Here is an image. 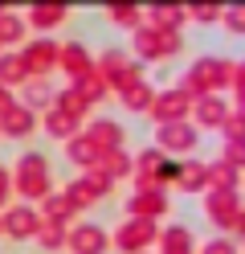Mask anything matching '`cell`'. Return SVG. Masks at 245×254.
Segmentation results:
<instances>
[{
    "label": "cell",
    "instance_id": "obj_38",
    "mask_svg": "<svg viewBox=\"0 0 245 254\" xmlns=\"http://www.w3.org/2000/svg\"><path fill=\"white\" fill-rule=\"evenodd\" d=\"M0 12H4V8H0Z\"/></svg>",
    "mask_w": 245,
    "mask_h": 254
},
{
    "label": "cell",
    "instance_id": "obj_14",
    "mask_svg": "<svg viewBox=\"0 0 245 254\" xmlns=\"http://www.w3.org/2000/svg\"><path fill=\"white\" fill-rule=\"evenodd\" d=\"M225 115H229L225 99H217V94H200V99H196V123L200 127H221Z\"/></svg>",
    "mask_w": 245,
    "mask_h": 254
},
{
    "label": "cell",
    "instance_id": "obj_12",
    "mask_svg": "<svg viewBox=\"0 0 245 254\" xmlns=\"http://www.w3.org/2000/svg\"><path fill=\"white\" fill-rule=\"evenodd\" d=\"M86 139H90L98 152H119V148H123V127H114V123H106V119H98V123H90Z\"/></svg>",
    "mask_w": 245,
    "mask_h": 254
},
{
    "label": "cell",
    "instance_id": "obj_10",
    "mask_svg": "<svg viewBox=\"0 0 245 254\" xmlns=\"http://www.w3.org/2000/svg\"><path fill=\"white\" fill-rule=\"evenodd\" d=\"M70 250L74 254H102L106 250V234L98 226H78V230H70Z\"/></svg>",
    "mask_w": 245,
    "mask_h": 254
},
{
    "label": "cell",
    "instance_id": "obj_11",
    "mask_svg": "<svg viewBox=\"0 0 245 254\" xmlns=\"http://www.w3.org/2000/svg\"><path fill=\"white\" fill-rule=\"evenodd\" d=\"M168 209V197L163 193H155V189H143V193H135L127 201V213H135V217H143V221H151L155 213H163Z\"/></svg>",
    "mask_w": 245,
    "mask_h": 254
},
{
    "label": "cell",
    "instance_id": "obj_7",
    "mask_svg": "<svg viewBox=\"0 0 245 254\" xmlns=\"http://www.w3.org/2000/svg\"><path fill=\"white\" fill-rule=\"evenodd\" d=\"M188 107H192V99L184 90H168V94H159V99L151 103V115L159 119V123H180L188 115Z\"/></svg>",
    "mask_w": 245,
    "mask_h": 254
},
{
    "label": "cell",
    "instance_id": "obj_13",
    "mask_svg": "<svg viewBox=\"0 0 245 254\" xmlns=\"http://www.w3.org/2000/svg\"><path fill=\"white\" fill-rule=\"evenodd\" d=\"M57 66H65V70H70L74 78H86L94 66H90V54H86V45H61V50H57Z\"/></svg>",
    "mask_w": 245,
    "mask_h": 254
},
{
    "label": "cell",
    "instance_id": "obj_18",
    "mask_svg": "<svg viewBox=\"0 0 245 254\" xmlns=\"http://www.w3.org/2000/svg\"><path fill=\"white\" fill-rule=\"evenodd\" d=\"M25 62H21V54H0V86H16V82H25Z\"/></svg>",
    "mask_w": 245,
    "mask_h": 254
},
{
    "label": "cell",
    "instance_id": "obj_5",
    "mask_svg": "<svg viewBox=\"0 0 245 254\" xmlns=\"http://www.w3.org/2000/svg\"><path fill=\"white\" fill-rule=\"evenodd\" d=\"M208 217L217 230H237V217H241L237 193H208Z\"/></svg>",
    "mask_w": 245,
    "mask_h": 254
},
{
    "label": "cell",
    "instance_id": "obj_3",
    "mask_svg": "<svg viewBox=\"0 0 245 254\" xmlns=\"http://www.w3.org/2000/svg\"><path fill=\"white\" fill-rule=\"evenodd\" d=\"M155 238V221H143V217H131V221H123L119 226V234H114V242H119V250H127V254H139L147 242Z\"/></svg>",
    "mask_w": 245,
    "mask_h": 254
},
{
    "label": "cell",
    "instance_id": "obj_9",
    "mask_svg": "<svg viewBox=\"0 0 245 254\" xmlns=\"http://www.w3.org/2000/svg\"><path fill=\"white\" fill-rule=\"evenodd\" d=\"M33 127H37V111H29V107H16V103H12L4 115H0V131H4V135H16V139H21V135L33 131Z\"/></svg>",
    "mask_w": 245,
    "mask_h": 254
},
{
    "label": "cell",
    "instance_id": "obj_27",
    "mask_svg": "<svg viewBox=\"0 0 245 254\" xmlns=\"http://www.w3.org/2000/svg\"><path fill=\"white\" fill-rule=\"evenodd\" d=\"M37 242L45 250H57L65 242V226H53V221H41V230H37Z\"/></svg>",
    "mask_w": 245,
    "mask_h": 254
},
{
    "label": "cell",
    "instance_id": "obj_8",
    "mask_svg": "<svg viewBox=\"0 0 245 254\" xmlns=\"http://www.w3.org/2000/svg\"><path fill=\"white\" fill-rule=\"evenodd\" d=\"M0 230L12 234V238H33L41 230V217L29 209V205H16V209H8L4 217H0Z\"/></svg>",
    "mask_w": 245,
    "mask_h": 254
},
{
    "label": "cell",
    "instance_id": "obj_6",
    "mask_svg": "<svg viewBox=\"0 0 245 254\" xmlns=\"http://www.w3.org/2000/svg\"><path fill=\"white\" fill-rule=\"evenodd\" d=\"M21 62H25V74H37V78H41L45 70L57 66V45H53V41H33V45H25Z\"/></svg>",
    "mask_w": 245,
    "mask_h": 254
},
{
    "label": "cell",
    "instance_id": "obj_28",
    "mask_svg": "<svg viewBox=\"0 0 245 254\" xmlns=\"http://www.w3.org/2000/svg\"><path fill=\"white\" fill-rule=\"evenodd\" d=\"M106 12L114 17V25H123V29H139V8H135V4H110Z\"/></svg>",
    "mask_w": 245,
    "mask_h": 254
},
{
    "label": "cell",
    "instance_id": "obj_2",
    "mask_svg": "<svg viewBox=\"0 0 245 254\" xmlns=\"http://www.w3.org/2000/svg\"><path fill=\"white\" fill-rule=\"evenodd\" d=\"M229 78H233V62H217V58H204V62H196V66L188 70V99H200V94L208 90H217L225 86Z\"/></svg>",
    "mask_w": 245,
    "mask_h": 254
},
{
    "label": "cell",
    "instance_id": "obj_35",
    "mask_svg": "<svg viewBox=\"0 0 245 254\" xmlns=\"http://www.w3.org/2000/svg\"><path fill=\"white\" fill-rule=\"evenodd\" d=\"M200 254H237V246L229 242V238H212V242H208Z\"/></svg>",
    "mask_w": 245,
    "mask_h": 254
},
{
    "label": "cell",
    "instance_id": "obj_23",
    "mask_svg": "<svg viewBox=\"0 0 245 254\" xmlns=\"http://www.w3.org/2000/svg\"><path fill=\"white\" fill-rule=\"evenodd\" d=\"M45 131L53 135V139H65V135L78 131V119H70L65 111H49V115H45Z\"/></svg>",
    "mask_w": 245,
    "mask_h": 254
},
{
    "label": "cell",
    "instance_id": "obj_19",
    "mask_svg": "<svg viewBox=\"0 0 245 254\" xmlns=\"http://www.w3.org/2000/svg\"><path fill=\"white\" fill-rule=\"evenodd\" d=\"M159 246H163V254H188L192 250V238H188L184 226H168L159 234Z\"/></svg>",
    "mask_w": 245,
    "mask_h": 254
},
{
    "label": "cell",
    "instance_id": "obj_33",
    "mask_svg": "<svg viewBox=\"0 0 245 254\" xmlns=\"http://www.w3.org/2000/svg\"><path fill=\"white\" fill-rule=\"evenodd\" d=\"M82 181H86V185L94 189V197H106V193H110V181H106V177H102V172H98V168H90V172H86V177H82Z\"/></svg>",
    "mask_w": 245,
    "mask_h": 254
},
{
    "label": "cell",
    "instance_id": "obj_22",
    "mask_svg": "<svg viewBox=\"0 0 245 254\" xmlns=\"http://www.w3.org/2000/svg\"><path fill=\"white\" fill-rule=\"evenodd\" d=\"M176 181H180V189H184V193H196V189H204V164L184 160V164L176 168Z\"/></svg>",
    "mask_w": 245,
    "mask_h": 254
},
{
    "label": "cell",
    "instance_id": "obj_4",
    "mask_svg": "<svg viewBox=\"0 0 245 254\" xmlns=\"http://www.w3.org/2000/svg\"><path fill=\"white\" fill-rule=\"evenodd\" d=\"M155 139H159L163 152H188V148L196 144V127H192L188 119H180V123H159Z\"/></svg>",
    "mask_w": 245,
    "mask_h": 254
},
{
    "label": "cell",
    "instance_id": "obj_25",
    "mask_svg": "<svg viewBox=\"0 0 245 254\" xmlns=\"http://www.w3.org/2000/svg\"><path fill=\"white\" fill-rule=\"evenodd\" d=\"M86 107H90V103H86V99L78 94V86H65V94H57V111H65L70 119H78V115H82Z\"/></svg>",
    "mask_w": 245,
    "mask_h": 254
},
{
    "label": "cell",
    "instance_id": "obj_26",
    "mask_svg": "<svg viewBox=\"0 0 245 254\" xmlns=\"http://www.w3.org/2000/svg\"><path fill=\"white\" fill-rule=\"evenodd\" d=\"M49 99H53V90L45 86V78H37V82L25 86V107H29V111H33V107H45Z\"/></svg>",
    "mask_w": 245,
    "mask_h": 254
},
{
    "label": "cell",
    "instance_id": "obj_17",
    "mask_svg": "<svg viewBox=\"0 0 245 254\" xmlns=\"http://www.w3.org/2000/svg\"><path fill=\"white\" fill-rule=\"evenodd\" d=\"M98 156H102V152H98L86 135H74V139H70V160H74L78 168H86V172L98 168Z\"/></svg>",
    "mask_w": 245,
    "mask_h": 254
},
{
    "label": "cell",
    "instance_id": "obj_1",
    "mask_svg": "<svg viewBox=\"0 0 245 254\" xmlns=\"http://www.w3.org/2000/svg\"><path fill=\"white\" fill-rule=\"evenodd\" d=\"M8 177H12V189L21 197H29V201H45L49 193H53V189H49V164L37 152H25L21 164H16V172H8Z\"/></svg>",
    "mask_w": 245,
    "mask_h": 254
},
{
    "label": "cell",
    "instance_id": "obj_21",
    "mask_svg": "<svg viewBox=\"0 0 245 254\" xmlns=\"http://www.w3.org/2000/svg\"><path fill=\"white\" fill-rule=\"evenodd\" d=\"M119 94H123V103L131 111H147L151 107V86L147 82H127V86H119Z\"/></svg>",
    "mask_w": 245,
    "mask_h": 254
},
{
    "label": "cell",
    "instance_id": "obj_15",
    "mask_svg": "<svg viewBox=\"0 0 245 254\" xmlns=\"http://www.w3.org/2000/svg\"><path fill=\"white\" fill-rule=\"evenodd\" d=\"M147 17H151V29H155V33H180V25H184V12L172 8V4L147 8Z\"/></svg>",
    "mask_w": 245,
    "mask_h": 254
},
{
    "label": "cell",
    "instance_id": "obj_20",
    "mask_svg": "<svg viewBox=\"0 0 245 254\" xmlns=\"http://www.w3.org/2000/svg\"><path fill=\"white\" fill-rule=\"evenodd\" d=\"M74 213V205H70V197L65 193H49L45 197V217L41 221H53V226H65V217Z\"/></svg>",
    "mask_w": 245,
    "mask_h": 254
},
{
    "label": "cell",
    "instance_id": "obj_37",
    "mask_svg": "<svg viewBox=\"0 0 245 254\" xmlns=\"http://www.w3.org/2000/svg\"><path fill=\"white\" fill-rule=\"evenodd\" d=\"M8 107H12V94H8L4 86H0V115H4V111H8Z\"/></svg>",
    "mask_w": 245,
    "mask_h": 254
},
{
    "label": "cell",
    "instance_id": "obj_34",
    "mask_svg": "<svg viewBox=\"0 0 245 254\" xmlns=\"http://www.w3.org/2000/svg\"><path fill=\"white\" fill-rule=\"evenodd\" d=\"M188 17H192V21H200V25H208V21H217V17H221V8H217V4H196V8H188Z\"/></svg>",
    "mask_w": 245,
    "mask_h": 254
},
{
    "label": "cell",
    "instance_id": "obj_29",
    "mask_svg": "<svg viewBox=\"0 0 245 254\" xmlns=\"http://www.w3.org/2000/svg\"><path fill=\"white\" fill-rule=\"evenodd\" d=\"M135 50H139L147 62H159V50H155V33H151V29H139V33H135Z\"/></svg>",
    "mask_w": 245,
    "mask_h": 254
},
{
    "label": "cell",
    "instance_id": "obj_24",
    "mask_svg": "<svg viewBox=\"0 0 245 254\" xmlns=\"http://www.w3.org/2000/svg\"><path fill=\"white\" fill-rule=\"evenodd\" d=\"M25 37V17H16V12H0V45H12Z\"/></svg>",
    "mask_w": 245,
    "mask_h": 254
},
{
    "label": "cell",
    "instance_id": "obj_16",
    "mask_svg": "<svg viewBox=\"0 0 245 254\" xmlns=\"http://www.w3.org/2000/svg\"><path fill=\"white\" fill-rule=\"evenodd\" d=\"M57 21H65V4H33L25 17V25H33V29H53Z\"/></svg>",
    "mask_w": 245,
    "mask_h": 254
},
{
    "label": "cell",
    "instance_id": "obj_31",
    "mask_svg": "<svg viewBox=\"0 0 245 254\" xmlns=\"http://www.w3.org/2000/svg\"><path fill=\"white\" fill-rule=\"evenodd\" d=\"M221 17H225V25L233 29V33H245V4H237V8H221Z\"/></svg>",
    "mask_w": 245,
    "mask_h": 254
},
{
    "label": "cell",
    "instance_id": "obj_36",
    "mask_svg": "<svg viewBox=\"0 0 245 254\" xmlns=\"http://www.w3.org/2000/svg\"><path fill=\"white\" fill-rule=\"evenodd\" d=\"M8 193H12V177H8V168H0V205L8 201Z\"/></svg>",
    "mask_w": 245,
    "mask_h": 254
},
{
    "label": "cell",
    "instance_id": "obj_39",
    "mask_svg": "<svg viewBox=\"0 0 245 254\" xmlns=\"http://www.w3.org/2000/svg\"><path fill=\"white\" fill-rule=\"evenodd\" d=\"M139 254H143V250H139Z\"/></svg>",
    "mask_w": 245,
    "mask_h": 254
},
{
    "label": "cell",
    "instance_id": "obj_30",
    "mask_svg": "<svg viewBox=\"0 0 245 254\" xmlns=\"http://www.w3.org/2000/svg\"><path fill=\"white\" fill-rule=\"evenodd\" d=\"M151 33H155V29H151ZM180 45H184V41H180V33H155V50H159V58H176Z\"/></svg>",
    "mask_w": 245,
    "mask_h": 254
},
{
    "label": "cell",
    "instance_id": "obj_32",
    "mask_svg": "<svg viewBox=\"0 0 245 254\" xmlns=\"http://www.w3.org/2000/svg\"><path fill=\"white\" fill-rule=\"evenodd\" d=\"M225 135L229 139H245V111H241V115H225Z\"/></svg>",
    "mask_w": 245,
    "mask_h": 254
}]
</instances>
